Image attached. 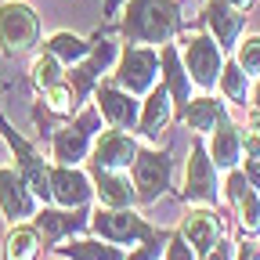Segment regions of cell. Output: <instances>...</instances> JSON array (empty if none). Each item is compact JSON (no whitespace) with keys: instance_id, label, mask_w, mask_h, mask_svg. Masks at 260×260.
<instances>
[{"instance_id":"21","label":"cell","mask_w":260,"mask_h":260,"mask_svg":"<svg viewBox=\"0 0 260 260\" xmlns=\"http://www.w3.org/2000/svg\"><path fill=\"white\" fill-rule=\"evenodd\" d=\"M224 119H228L224 102H217L213 94L191 98V102L181 109V123H184V130H191V134H213Z\"/></svg>"},{"instance_id":"2","label":"cell","mask_w":260,"mask_h":260,"mask_svg":"<svg viewBox=\"0 0 260 260\" xmlns=\"http://www.w3.org/2000/svg\"><path fill=\"white\" fill-rule=\"evenodd\" d=\"M181 58H184L191 87H203V90L217 87V80L224 73V51H220V44L210 37V32H191V37L181 44Z\"/></svg>"},{"instance_id":"34","label":"cell","mask_w":260,"mask_h":260,"mask_svg":"<svg viewBox=\"0 0 260 260\" xmlns=\"http://www.w3.org/2000/svg\"><path fill=\"white\" fill-rule=\"evenodd\" d=\"M242 177H246L253 188H260V159H246V170H242Z\"/></svg>"},{"instance_id":"23","label":"cell","mask_w":260,"mask_h":260,"mask_svg":"<svg viewBox=\"0 0 260 260\" xmlns=\"http://www.w3.org/2000/svg\"><path fill=\"white\" fill-rule=\"evenodd\" d=\"M83 224H90V217L80 210L76 217H73V210H44L40 217H37V232L44 235V242H58V239H65V235H73V232H80Z\"/></svg>"},{"instance_id":"29","label":"cell","mask_w":260,"mask_h":260,"mask_svg":"<svg viewBox=\"0 0 260 260\" xmlns=\"http://www.w3.org/2000/svg\"><path fill=\"white\" fill-rule=\"evenodd\" d=\"M235 61L242 65V73L249 80L260 76V32H253V37H246V40L235 44Z\"/></svg>"},{"instance_id":"38","label":"cell","mask_w":260,"mask_h":260,"mask_svg":"<svg viewBox=\"0 0 260 260\" xmlns=\"http://www.w3.org/2000/svg\"><path fill=\"white\" fill-rule=\"evenodd\" d=\"M228 4H232L235 11H242V15H246V11H249V8L256 4V0H228Z\"/></svg>"},{"instance_id":"32","label":"cell","mask_w":260,"mask_h":260,"mask_svg":"<svg viewBox=\"0 0 260 260\" xmlns=\"http://www.w3.org/2000/svg\"><path fill=\"white\" fill-rule=\"evenodd\" d=\"M162 253H167V260H195V249H191L181 235H170V239H167V249H162Z\"/></svg>"},{"instance_id":"18","label":"cell","mask_w":260,"mask_h":260,"mask_svg":"<svg viewBox=\"0 0 260 260\" xmlns=\"http://www.w3.org/2000/svg\"><path fill=\"white\" fill-rule=\"evenodd\" d=\"M94 191L102 199V206H109V210H126L138 199L134 177L126 170H94Z\"/></svg>"},{"instance_id":"1","label":"cell","mask_w":260,"mask_h":260,"mask_svg":"<svg viewBox=\"0 0 260 260\" xmlns=\"http://www.w3.org/2000/svg\"><path fill=\"white\" fill-rule=\"evenodd\" d=\"M181 29V4L177 0H126L119 18V37L126 44H170Z\"/></svg>"},{"instance_id":"19","label":"cell","mask_w":260,"mask_h":260,"mask_svg":"<svg viewBox=\"0 0 260 260\" xmlns=\"http://www.w3.org/2000/svg\"><path fill=\"white\" fill-rule=\"evenodd\" d=\"M90 134L73 119L69 126H58L54 134H51V152L58 159V167H76V162H83L90 155Z\"/></svg>"},{"instance_id":"17","label":"cell","mask_w":260,"mask_h":260,"mask_svg":"<svg viewBox=\"0 0 260 260\" xmlns=\"http://www.w3.org/2000/svg\"><path fill=\"white\" fill-rule=\"evenodd\" d=\"M181 239H184L195 253H199V256H206V253L220 242V220H217V213L206 210V206L188 210L184 220H181Z\"/></svg>"},{"instance_id":"12","label":"cell","mask_w":260,"mask_h":260,"mask_svg":"<svg viewBox=\"0 0 260 260\" xmlns=\"http://www.w3.org/2000/svg\"><path fill=\"white\" fill-rule=\"evenodd\" d=\"M119 61V51L112 40H102V44H94L90 54L83 61H76V69L69 73V87H73V98H76V105H83V98L98 87V80H102V73H109V65Z\"/></svg>"},{"instance_id":"7","label":"cell","mask_w":260,"mask_h":260,"mask_svg":"<svg viewBox=\"0 0 260 260\" xmlns=\"http://www.w3.org/2000/svg\"><path fill=\"white\" fill-rule=\"evenodd\" d=\"M90 232H98L105 242H112V246H119V242H134V239H152L155 235V228L141 217V213H134V210H94L90 213Z\"/></svg>"},{"instance_id":"14","label":"cell","mask_w":260,"mask_h":260,"mask_svg":"<svg viewBox=\"0 0 260 260\" xmlns=\"http://www.w3.org/2000/svg\"><path fill=\"white\" fill-rule=\"evenodd\" d=\"M203 22L210 25V37L220 44V51H235L246 29V15L235 11L228 0H206L203 4Z\"/></svg>"},{"instance_id":"11","label":"cell","mask_w":260,"mask_h":260,"mask_svg":"<svg viewBox=\"0 0 260 260\" xmlns=\"http://www.w3.org/2000/svg\"><path fill=\"white\" fill-rule=\"evenodd\" d=\"M138 141L126 130H105L90 148V167L94 170H130L138 162Z\"/></svg>"},{"instance_id":"4","label":"cell","mask_w":260,"mask_h":260,"mask_svg":"<svg viewBox=\"0 0 260 260\" xmlns=\"http://www.w3.org/2000/svg\"><path fill=\"white\" fill-rule=\"evenodd\" d=\"M155 76H159V51L152 47H126L116 61V73H112V83L123 87L126 94H148L155 87Z\"/></svg>"},{"instance_id":"35","label":"cell","mask_w":260,"mask_h":260,"mask_svg":"<svg viewBox=\"0 0 260 260\" xmlns=\"http://www.w3.org/2000/svg\"><path fill=\"white\" fill-rule=\"evenodd\" d=\"M203 260H232V246H228V242H217Z\"/></svg>"},{"instance_id":"6","label":"cell","mask_w":260,"mask_h":260,"mask_svg":"<svg viewBox=\"0 0 260 260\" xmlns=\"http://www.w3.org/2000/svg\"><path fill=\"white\" fill-rule=\"evenodd\" d=\"M217 167L210 159V148L195 138L191 155H188V167H184V181H181V195L188 203H199V206H213L217 203Z\"/></svg>"},{"instance_id":"8","label":"cell","mask_w":260,"mask_h":260,"mask_svg":"<svg viewBox=\"0 0 260 260\" xmlns=\"http://www.w3.org/2000/svg\"><path fill=\"white\" fill-rule=\"evenodd\" d=\"M94 105L102 112V119L112 126V130H134L138 126V116H141V102L134 94H126L123 87H116L112 80H102L94 87Z\"/></svg>"},{"instance_id":"5","label":"cell","mask_w":260,"mask_h":260,"mask_svg":"<svg viewBox=\"0 0 260 260\" xmlns=\"http://www.w3.org/2000/svg\"><path fill=\"white\" fill-rule=\"evenodd\" d=\"M0 134L8 138V145H11V152H15V159H18V174L25 177V184L32 188V195H37V199H51V167L44 162V155L32 148L18 130L0 116Z\"/></svg>"},{"instance_id":"26","label":"cell","mask_w":260,"mask_h":260,"mask_svg":"<svg viewBox=\"0 0 260 260\" xmlns=\"http://www.w3.org/2000/svg\"><path fill=\"white\" fill-rule=\"evenodd\" d=\"M90 47H94V44H87L83 37H76V32H69V29H61V32H54V37L47 40L44 51H51L61 65H76V61H83V58L90 54Z\"/></svg>"},{"instance_id":"28","label":"cell","mask_w":260,"mask_h":260,"mask_svg":"<svg viewBox=\"0 0 260 260\" xmlns=\"http://www.w3.org/2000/svg\"><path fill=\"white\" fill-rule=\"evenodd\" d=\"M32 83H37V90H47V87H54V83H61L65 80V73H61V61L51 54V51H44V54H37L32 58Z\"/></svg>"},{"instance_id":"15","label":"cell","mask_w":260,"mask_h":260,"mask_svg":"<svg viewBox=\"0 0 260 260\" xmlns=\"http://www.w3.org/2000/svg\"><path fill=\"white\" fill-rule=\"evenodd\" d=\"M224 195H228V203L235 206V217L242 224V232L246 235H256L260 232V191L242 177V170H232L224 181Z\"/></svg>"},{"instance_id":"20","label":"cell","mask_w":260,"mask_h":260,"mask_svg":"<svg viewBox=\"0 0 260 260\" xmlns=\"http://www.w3.org/2000/svg\"><path fill=\"white\" fill-rule=\"evenodd\" d=\"M159 65H162V87L170 90L174 105H188L191 102V80H188V69H184V58H181V47L174 44H162L159 47Z\"/></svg>"},{"instance_id":"22","label":"cell","mask_w":260,"mask_h":260,"mask_svg":"<svg viewBox=\"0 0 260 260\" xmlns=\"http://www.w3.org/2000/svg\"><path fill=\"white\" fill-rule=\"evenodd\" d=\"M210 159H213V167L217 170H235V162L242 159V130L235 123H220L213 134H210Z\"/></svg>"},{"instance_id":"13","label":"cell","mask_w":260,"mask_h":260,"mask_svg":"<svg viewBox=\"0 0 260 260\" xmlns=\"http://www.w3.org/2000/svg\"><path fill=\"white\" fill-rule=\"evenodd\" d=\"M94 195V181L76 167H51V199L61 210H83Z\"/></svg>"},{"instance_id":"27","label":"cell","mask_w":260,"mask_h":260,"mask_svg":"<svg viewBox=\"0 0 260 260\" xmlns=\"http://www.w3.org/2000/svg\"><path fill=\"white\" fill-rule=\"evenodd\" d=\"M217 87H220V94L228 98V102H235V105H246V102H249V76L242 73L239 61L224 65V73H220Z\"/></svg>"},{"instance_id":"10","label":"cell","mask_w":260,"mask_h":260,"mask_svg":"<svg viewBox=\"0 0 260 260\" xmlns=\"http://www.w3.org/2000/svg\"><path fill=\"white\" fill-rule=\"evenodd\" d=\"M0 213L11 224H25L29 217H37V195L11 167H0Z\"/></svg>"},{"instance_id":"3","label":"cell","mask_w":260,"mask_h":260,"mask_svg":"<svg viewBox=\"0 0 260 260\" xmlns=\"http://www.w3.org/2000/svg\"><path fill=\"white\" fill-rule=\"evenodd\" d=\"M40 40V18L29 4L22 0H8V4H0V47L4 54H25L32 51Z\"/></svg>"},{"instance_id":"31","label":"cell","mask_w":260,"mask_h":260,"mask_svg":"<svg viewBox=\"0 0 260 260\" xmlns=\"http://www.w3.org/2000/svg\"><path fill=\"white\" fill-rule=\"evenodd\" d=\"M167 232H155L152 239H145V246L134 253V256H130V260H152V256H159V249H167Z\"/></svg>"},{"instance_id":"33","label":"cell","mask_w":260,"mask_h":260,"mask_svg":"<svg viewBox=\"0 0 260 260\" xmlns=\"http://www.w3.org/2000/svg\"><path fill=\"white\" fill-rule=\"evenodd\" d=\"M242 148H246L249 159H260V130L256 126H249L246 134H242Z\"/></svg>"},{"instance_id":"36","label":"cell","mask_w":260,"mask_h":260,"mask_svg":"<svg viewBox=\"0 0 260 260\" xmlns=\"http://www.w3.org/2000/svg\"><path fill=\"white\" fill-rule=\"evenodd\" d=\"M249 105H253V109L260 112V76H256V80L249 83Z\"/></svg>"},{"instance_id":"16","label":"cell","mask_w":260,"mask_h":260,"mask_svg":"<svg viewBox=\"0 0 260 260\" xmlns=\"http://www.w3.org/2000/svg\"><path fill=\"white\" fill-rule=\"evenodd\" d=\"M170 119H174V98H170V90L167 87H152L148 94H145V102H141V116H138V134L145 138V141H159V134L170 126Z\"/></svg>"},{"instance_id":"37","label":"cell","mask_w":260,"mask_h":260,"mask_svg":"<svg viewBox=\"0 0 260 260\" xmlns=\"http://www.w3.org/2000/svg\"><path fill=\"white\" fill-rule=\"evenodd\" d=\"M239 260H260V246H242L239 249Z\"/></svg>"},{"instance_id":"30","label":"cell","mask_w":260,"mask_h":260,"mask_svg":"<svg viewBox=\"0 0 260 260\" xmlns=\"http://www.w3.org/2000/svg\"><path fill=\"white\" fill-rule=\"evenodd\" d=\"M44 102H47V109H51V112H58V116H69V112H76V109H80V105H76V98H73V87L65 83V80L44 90Z\"/></svg>"},{"instance_id":"9","label":"cell","mask_w":260,"mask_h":260,"mask_svg":"<svg viewBox=\"0 0 260 260\" xmlns=\"http://www.w3.org/2000/svg\"><path fill=\"white\" fill-rule=\"evenodd\" d=\"M170 188V152L145 148L134 162V191L138 203H159V195Z\"/></svg>"},{"instance_id":"24","label":"cell","mask_w":260,"mask_h":260,"mask_svg":"<svg viewBox=\"0 0 260 260\" xmlns=\"http://www.w3.org/2000/svg\"><path fill=\"white\" fill-rule=\"evenodd\" d=\"M40 256V232L32 224H11L4 239V260H37Z\"/></svg>"},{"instance_id":"25","label":"cell","mask_w":260,"mask_h":260,"mask_svg":"<svg viewBox=\"0 0 260 260\" xmlns=\"http://www.w3.org/2000/svg\"><path fill=\"white\" fill-rule=\"evenodd\" d=\"M61 253L73 260H126L123 249L105 242V239H69L61 246Z\"/></svg>"}]
</instances>
